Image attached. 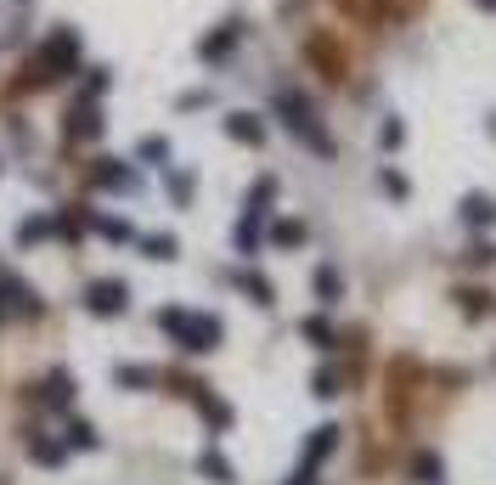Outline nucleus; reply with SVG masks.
Returning <instances> with one entry per match:
<instances>
[{
	"mask_svg": "<svg viewBox=\"0 0 496 485\" xmlns=\"http://www.w3.org/2000/svg\"><path fill=\"white\" fill-rule=\"evenodd\" d=\"M62 135H68V142H97V135H102V108L80 96L68 113H62Z\"/></svg>",
	"mask_w": 496,
	"mask_h": 485,
	"instance_id": "nucleus-5",
	"label": "nucleus"
},
{
	"mask_svg": "<svg viewBox=\"0 0 496 485\" xmlns=\"http://www.w3.org/2000/svg\"><path fill=\"white\" fill-rule=\"evenodd\" d=\"M384 192H390V198H407V175H395V170H384Z\"/></svg>",
	"mask_w": 496,
	"mask_h": 485,
	"instance_id": "nucleus-31",
	"label": "nucleus"
},
{
	"mask_svg": "<svg viewBox=\"0 0 496 485\" xmlns=\"http://www.w3.org/2000/svg\"><path fill=\"white\" fill-rule=\"evenodd\" d=\"M85 311L102 316V322H107V316H124V311H130V282H124V277H97L85 288Z\"/></svg>",
	"mask_w": 496,
	"mask_h": 485,
	"instance_id": "nucleus-4",
	"label": "nucleus"
},
{
	"mask_svg": "<svg viewBox=\"0 0 496 485\" xmlns=\"http://www.w3.org/2000/svg\"><path fill=\"white\" fill-rule=\"evenodd\" d=\"M175 249H181V242L169 237V232H147V237H142V254H147V260H175Z\"/></svg>",
	"mask_w": 496,
	"mask_h": 485,
	"instance_id": "nucleus-21",
	"label": "nucleus"
},
{
	"mask_svg": "<svg viewBox=\"0 0 496 485\" xmlns=\"http://www.w3.org/2000/svg\"><path fill=\"white\" fill-rule=\"evenodd\" d=\"M113 384H119V389H152V384H159V373L142 367V361H119V367H113Z\"/></svg>",
	"mask_w": 496,
	"mask_h": 485,
	"instance_id": "nucleus-13",
	"label": "nucleus"
},
{
	"mask_svg": "<svg viewBox=\"0 0 496 485\" xmlns=\"http://www.w3.org/2000/svg\"><path fill=\"white\" fill-rule=\"evenodd\" d=\"M45 237H57V220H51V215L18 220V249H35V242H45Z\"/></svg>",
	"mask_w": 496,
	"mask_h": 485,
	"instance_id": "nucleus-16",
	"label": "nucleus"
},
{
	"mask_svg": "<svg viewBox=\"0 0 496 485\" xmlns=\"http://www.w3.org/2000/svg\"><path fill=\"white\" fill-rule=\"evenodd\" d=\"M136 158L142 164H169V142L164 135H147V142H136Z\"/></svg>",
	"mask_w": 496,
	"mask_h": 485,
	"instance_id": "nucleus-28",
	"label": "nucleus"
},
{
	"mask_svg": "<svg viewBox=\"0 0 496 485\" xmlns=\"http://www.w3.org/2000/svg\"><path fill=\"white\" fill-rule=\"evenodd\" d=\"M28 458H35L40 468H62L68 446H62V441H51V435H28Z\"/></svg>",
	"mask_w": 496,
	"mask_h": 485,
	"instance_id": "nucleus-14",
	"label": "nucleus"
},
{
	"mask_svg": "<svg viewBox=\"0 0 496 485\" xmlns=\"http://www.w3.org/2000/svg\"><path fill=\"white\" fill-rule=\"evenodd\" d=\"M192 192H198V175H192V170H175V175H169V198H175V204H192Z\"/></svg>",
	"mask_w": 496,
	"mask_h": 485,
	"instance_id": "nucleus-29",
	"label": "nucleus"
},
{
	"mask_svg": "<svg viewBox=\"0 0 496 485\" xmlns=\"http://www.w3.org/2000/svg\"><path fill=\"white\" fill-rule=\"evenodd\" d=\"M68 73H80V28H51L40 45H35V57L23 63V80L18 90H45V85H57V80H68Z\"/></svg>",
	"mask_w": 496,
	"mask_h": 485,
	"instance_id": "nucleus-1",
	"label": "nucleus"
},
{
	"mask_svg": "<svg viewBox=\"0 0 496 485\" xmlns=\"http://www.w3.org/2000/svg\"><path fill=\"white\" fill-rule=\"evenodd\" d=\"M400 135H407V130H400V119H390V125H384V147H400Z\"/></svg>",
	"mask_w": 496,
	"mask_h": 485,
	"instance_id": "nucleus-33",
	"label": "nucleus"
},
{
	"mask_svg": "<svg viewBox=\"0 0 496 485\" xmlns=\"http://www.w3.org/2000/svg\"><path fill=\"white\" fill-rule=\"evenodd\" d=\"M74 401V378L62 373V367H51L45 373V384H40V406H68Z\"/></svg>",
	"mask_w": 496,
	"mask_h": 485,
	"instance_id": "nucleus-11",
	"label": "nucleus"
},
{
	"mask_svg": "<svg viewBox=\"0 0 496 485\" xmlns=\"http://www.w3.org/2000/svg\"><path fill=\"white\" fill-rule=\"evenodd\" d=\"M226 135H231V142H243V147H260V142H266V119H260V113H231L226 119Z\"/></svg>",
	"mask_w": 496,
	"mask_h": 485,
	"instance_id": "nucleus-9",
	"label": "nucleus"
},
{
	"mask_svg": "<svg viewBox=\"0 0 496 485\" xmlns=\"http://www.w3.org/2000/svg\"><path fill=\"white\" fill-rule=\"evenodd\" d=\"M457 215H462V226H474V232H479V226H491V220H496V204L485 198V192H469V198L457 204Z\"/></svg>",
	"mask_w": 496,
	"mask_h": 485,
	"instance_id": "nucleus-12",
	"label": "nucleus"
},
{
	"mask_svg": "<svg viewBox=\"0 0 496 485\" xmlns=\"http://www.w3.org/2000/svg\"><path fill=\"white\" fill-rule=\"evenodd\" d=\"M6 316H40V299L28 294L12 271H0V322H6Z\"/></svg>",
	"mask_w": 496,
	"mask_h": 485,
	"instance_id": "nucleus-6",
	"label": "nucleus"
},
{
	"mask_svg": "<svg viewBox=\"0 0 496 485\" xmlns=\"http://www.w3.org/2000/svg\"><path fill=\"white\" fill-rule=\"evenodd\" d=\"M90 181H97L102 192H136V170H130V164H119V158H97Z\"/></svg>",
	"mask_w": 496,
	"mask_h": 485,
	"instance_id": "nucleus-8",
	"label": "nucleus"
},
{
	"mask_svg": "<svg viewBox=\"0 0 496 485\" xmlns=\"http://www.w3.org/2000/svg\"><path fill=\"white\" fill-rule=\"evenodd\" d=\"M62 446H68V451H97V446H102V435L90 429L85 418H74V423H68V441H62Z\"/></svg>",
	"mask_w": 496,
	"mask_h": 485,
	"instance_id": "nucleus-20",
	"label": "nucleus"
},
{
	"mask_svg": "<svg viewBox=\"0 0 496 485\" xmlns=\"http://www.w3.org/2000/svg\"><path fill=\"white\" fill-rule=\"evenodd\" d=\"M107 85H113V73H107V68H85L80 96H85V102H102V90H107Z\"/></svg>",
	"mask_w": 496,
	"mask_h": 485,
	"instance_id": "nucleus-27",
	"label": "nucleus"
},
{
	"mask_svg": "<svg viewBox=\"0 0 496 485\" xmlns=\"http://www.w3.org/2000/svg\"><path fill=\"white\" fill-rule=\"evenodd\" d=\"M159 327H164L169 339L181 344V350H192V356H204V350H214V344L226 339L221 316H204V311H181V305H164V311H159Z\"/></svg>",
	"mask_w": 496,
	"mask_h": 485,
	"instance_id": "nucleus-2",
	"label": "nucleus"
},
{
	"mask_svg": "<svg viewBox=\"0 0 496 485\" xmlns=\"http://www.w3.org/2000/svg\"><path fill=\"white\" fill-rule=\"evenodd\" d=\"M276 113H283V125L299 135V142L310 147V153H322V158H333V135L316 125V108L299 96V90H276Z\"/></svg>",
	"mask_w": 496,
	"mask_h": 485,
	"instance_id": "nucleus-3",
	"label": "nucleus"
},
{
	"mask_svg": "<svg viewBox=\"0 0 496 485\" xmlns=\"http://www.w3.org/2000/svg\"><path fill=\"white\" fill-rule=\"evenodd\" d=\"M271 242H276V249H299V242H305V220H276Z\"/></svg>",
	"mask_w": 496,
	"mask_h": 485,
	"instance_id": "nucleus-22",
	"label": "nucleus"
},
{
	"mask_svg": "<svg viewBox=\"0 0 496 485\" xmlns=\"http://www.w3.org/2000/svg\"><path fill=\"white\" fill-rule=\"evenodd\" d=\"M299 333H305L310 344H316V350H333V327L322 322V316H305V322H299Z\"/></svg>",
	"mask_w": 496,
	"mask_h": 485,
	"instance_id": "nucleus-25",
	"label": "nucleus"
},
{
	"mask_svg": "<svg viewBox=\"0 0 496 485\" xmlns=\"http://www.w3.org/2000/svg\"><path fill=\"white\" fill-rule=\"evenodd\" d=\"M485 299H491V294H479V288H469V294H462V305H469V316H479V311H485Z\"/></svg>",
	"mask_w": 496,
	"mask_h": 485,
	"instance_id": "nucleus-32",
	"label": "nucleus"
},
{
	"mask_svg": "<svg viewBox=\"0 0 496 485\" xmlns=\"http://www.w3.org/2000/svg\"><path fill=\"white\" fill-rule=\"evenodd\" d=\"M310 396H316V401H333V396H338V373H333V367H316V378H310Z\"/></svg>",
	"mask_w": 496,
	"mask_h": 485,
	"instance_id": "nucleus-30",
	"label": "nucleus"
},
{
	"mask_svg": "<svg viewBox=\"0 0 496 485\" xmlns=\"http://www.w3.org/2000/svg\"><path fill=\"white\" fill-rule=\"evenodd\" d=\"M333 446H338V429H333V423H322V429H310V441H305V468H316L322 458H333Z\"/></svg>",
	"mask_w": 496,
	"mask_h": 485,
	"instance_id": "nucleus-10",
	"label": "nucleus"
},
{
	"mask_svg": "<svg viewBox=\"0 0 496 485\" xmlns=\"http://www.w3.org/2000/svg\"><path fill=\"white\" fill-rule=\"evenodd\" d=\"M198 474H204V480H214V485H231V480H237V468H231L226 463V451H204V458H198Z\"/></svg>",
	"mask_w": 496,
	"mask_h": 485,
	"instance_id": "nucleus-18",
	"label": "nucleus"
},
{
	"mask_svg": "<svg viewBox=\"0 0 496 485\" xmlns=\"http://www.w3.org/2000/svg\"><path fill=\"white\" fill-rule=\"evenodd\" d=\"M271 198H276V175H260L254 192H248V209H243V215H260V220H266V215H271Z\"/></svg>",
	"mask_w": 496,
	"mask_h": 485,
	"instance_id": "nucleus-19",
	"label": "nucleus"
},
{
	"mask_svg": "<svg viewBox=\"0 0 496 485\" xmlns=\"http://www.w3.org/2000/svg\"><path fill=\"white\" fill-rule=\"evenodd\" d=\"M51 220H57V237H68V242H74V237H85V226L97 220V215H85L80 204H68V209H57Z\"/></svg>",
	"mask_w": 496,
	"mask_h": 485,
	"instance_id": "nucleus-17",
	"label": "nucleus"
},
{
	"mask_svg": "<svg viewBox=\"0 0 496 485\" xmlns=\"http://www.w3.org/2000/svg\"><path fill=\"white\" fill-rule=\"evenodd\" d=\"M237 40H243V23H221L214 35L198 40V57H204V63H221V57L237 51Z\"/></svg>",
	"mask_w": 496,
	"mask_h": 485,
	"instance_id": "nucleus-7",
	"label": "nucleus"
},
{
	"mask_svg": "<svg viewBox=\"0 0 496 485\" xmlns=\"http://www.w3.org/2000/svg\"><path fill=\"white\" fill-rule=\"evenodd\" d=\"M288 485H316V468H305V463H299V468H293V480H288Z\"/></svg>",
	"mask_w": 496,
	"mask_h": 485,
	"instance_id": "nucleus-34",
	"label": "nucleus"
},
{
	"mask_svg": "<svg viewBox=\"0 0 496 485\" xmlns=\"http://www.w3.org/2000/svg\"><path fill=\"white\" fill-rule=\"evenodd\" d=\"M90 226H97L107 242H130V237H136V226H130V220H113V215H97Z\"/></svg>",
	"mask_w": 496,
	"mask_h": 485,
	"instance_id": "nucleus-24",
	"label": "nucleus"
},
{
	"mask_svg": "<svg viewBox=\"0 0 496 485\" xmlns=\"http://www.w3.org/2000/svg\"><path fill=\"white\" fill-rule=\"evenodd\" d=\"M412 480L417 485H440V458H434V451H417V458H412Z\"/></svg>",
	"mask_w": 496,
	"mask_h": 485,
	"instance_id": "nucleus-23",
	"label": "nucleus"
},
{
	"mask_svg": "<svg viewBox=\"0 0 496 485\" xmlns=\"http://www.w3.org/2000/svg\"><path fill=\"white\" fill-rule=\"evenodd\" d=\"M338 294H345V282H338V271H333V266H322V271H316V299H322V305H333Z\"/></svg>",
	"mask_w": 496,
	"mask_h": 485,
	"instance_id": "nucleus-26",
	"label": "nucleus"
},
{
	"mask_svg": "<svg viewBox=\"0 0 496 485\" xmlns=\"http://www.w3.org/2000/svg\"><path fill=\"white\" fill-rule=\"evenodd\" d=\"M231 288H243V294L254 299V305H271V299H276V288H271L266 277H260V271H231Z\"/></svg>",
	"mask_w": 496,
	"mask_h": 485,
	"instance_id": "nucleus-15",
	"label": "nucleus"
}]
</instances>
